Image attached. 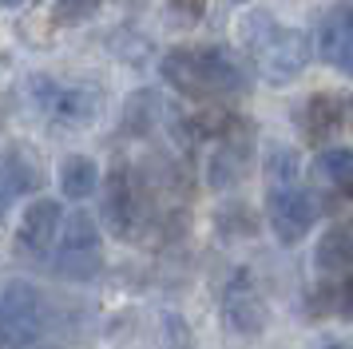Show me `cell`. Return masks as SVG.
I'll use <instances>...</instances> for the list:
<instances>
[{
	"mask_svg": "<svg viewBox=\"0 0 353 349\" xmlns=\"http://www.w3.org/2000/svg\"><path fill=\"white\" fill-rule=\"evenodd\" d=\"M24 4H32V0H4V8H24Z\"/></svg>",
	"mask_w": 353,
	"mask_h": 349,
	"instance_id": "24",
	"label": "cell"
},
{
	"mask_svg": "<svg viewBox=\"0 0 353 349\" xmlns=\"http://www.w3.org/2000/svg\"><path fill=\"white\" fill-rule=\"evenodd\" d=\"M266 226L282 246H298L314 226V199L294 183H278L266 195Z\"/></svg>",
	"mask_w": 353,
	"mask_h": 349,
	"instance_id": "6",
	"label": "cell"
},
{
	"mask_svg": "<svg viewBox=\"0 0 353 349\" xmlns=\"http://www.w3.org/2000/svg\"><path fill=\"white\" fill-rule=\"evenodd\" d=\"M163 349H194L191 330L179 314H163Z\"/></svg>",
	"mask_w": 353,
	"mask_h": 349,
	"instance_id": "20",
	"label": "cell"
},
{
	"mask_svg": "<svg viewBox=\"0 0 353 349\" xmlns=\"http://www.w3.org/2000/svg\"><path fill=\"white\" fill-rule=\"evenodd\" d=\"M250 151H254V127L226 115L223 131H219V147L210 151V163H207V183L214 190L239 187L246 167H250Z\"/></svg>",
	"mask_w": 353,
	"mask_h": 349,
	"instance_id": "5",
	"label": "cell"
},
{
	"mask_svg": "<svg viewBox=\"0 0 353 349\" xmlns=\"http://www.w3.org/2000/svg\"><path fill=\"white\" fill-rule=\"evenodd\" d=\"M60 250L64 254H99V222L88 210H76L72 219H64Z\"/></svg>",
	"mask_w": 353,
	"mask_h": 349,
	"instance_id": "16",
	"label": "cell"
},
{
	"mask_svg": "<svg viewBox=\"0 0 353 349\" xmlns=\"http://www.w3.org/2000/svg\"><path fill=\"white\" fill-rule=\"evenodd\" d=\"M64 230V210L52 199H36L24 206V219H20V242L28 250H48L52 242Z\"/></svg>",
	"mask_w": 353,
	"mask_h": 349,
	"instance_id": "12",
	"label": "cell"
},
{
	"mask_svg": "<svg viewBox=\"0 0 353 349\" xmlns=\"http://www.w3.org/2000/svg\"><path fill=\"white\" fill-rule=\"evenodd\" d=\"M155 115H159V95L139 92V95H131L123 123L131 127V135H143V131H151V127H155Z\"/></svg>",
	"mask_w": 353,
	"mask_h": 349,
	"instance_id": "18",
	"label": "cell"
},
{
	"mask_svg": "<svg viewBox=\"0 0 353 349\" xmlns=\"http://www.w3.org/2000/svg\"><path fill=\"white\" fill-rule=\"evenodd\" d=\"M314 262L325 274H345V270H353V219L325 226V235L314 246Z\"/></svg>",
	"mask_w": 353,
	"mask_h": 349,
	"instance_id": "13",
	"label": "cell"
},
{
	"mask_svg": "<svg viewBox=\"0 0 353 349\" xmlns=\"http://www.w3.org/2000/svg\"><path fill=\"white\" fill-rule=\"evenodd\" d=\"M239 4H246V0H239Z\"/></svg>",
	"mask_w": 353,
	"mask_h": 349,
	"instance_id": "25",
	"label": "cell"
},
{
	"mask_svg": "<svg viewBox=\"0 0 353 349\" xmlns=\"http://www.w3.org/2000/svg\"><path fill=\"white\" fill-rule=\"evenodd\" d=\"M0 330H4V346L24 349L48 330V306L44 294L28 282H8L4 298H0Z\"/></svg>",
	"mask_w": 353,
	"mask_h": 349,
	"instance_id": "4",
	"label": "cell"
},
{
	"mask_svg": "<svg viewBox=\"0 0 353 349\" xmlns=\"http://www.w3.org/2000/svg\"><path fill=\"white\" fill-rule=\"evenodd\" d=\"M32 103L52 127L80 131L99 119V92L83 83H56V79H32Z\"/></svg>",
	"mask_w": 353,
	"mask_h": 349,
	"instance_id": "3",
	"label": "cell"
},
{
	"mask_svg": "<svg viewBox=\"0 0 353 349\" xmlns=\"http://www.w3.org/2000/svg\"><path fill=\"white\" fill-rule=\"evenodd\" d=\"M167 16L175 28H194L203 20V0H171L167 4Z\"/></svg>",
	"mask_w": 353,
	"mask_h": 349,
	"instance_id": "21",
	"label": "cell"
},
{
	"mask_svg": "<svg viewBox=\"0 0 353 349\" xmlns=\"http://www.w3.org/2000/svg\"><path fill=\"white\" fill-rule=\"evenodd\" d=\"M60 190L68 199H92L99 190V167L88 155H68L60 167Z\"/></svg>",
	"mask_w": 353,
	"mask_h": 349,
	"instance_id": "15",
	"label": "cell"
},
{
	"mask_svg": "<svg viewBox=\"0 0 353 349\" xmlns=\"http://www.w3.org/2000/svg\"><path fill=\"white\" fill-rule=\"evenodd\" d=\"M318 52L341 76H353V4H337L318 28Z\"/></svg>",
	"mask_w": 353,
	"mask_h": 349,
	"instance_id": "10",
	"label": "cell"
},
{
	"mask_svg": "<svg viewBox=\"0 0 353 349\" xmlns=\"http://www.w3.org/2000/svg\"><path fill=\"white\" fill-rule=\"evenodd\" d=\"M298 119H302V131L305 139H330L337 127L350 119V95H337V92H314L310 99L302 103L298 111Z\"/></svg>",
	"mask_w": 353,
	"mask_h": 349,
	"instance_id": "11",
	"label": "cell"
},
{
	"mask_svg": "<svg viewBox=\"0 0 353 349\" xmlns=\"http://www.w3.org/2000/svg\"><path fill=\"white\" fill-rule=\"evenodd\" d=\"M314 171H318L341 199H353V147H325V151L314 159Z\"/></svg>",
	"mask_w": 353,
	"mask_h": 349,
	"instance_id": "14",
	"label": "cell"
},
{
	"mask_svg": "<svg viewBox=\"0 0 353 349\" xmlns=\"http://www.w3.org/2000/svg\"><path fill=\"white\" fill-rule=\"evenodd\" d=\"M266 174H270V187L278 183H294V174H298V155H294V147H270V159H266Z\"/></svg>",
	"mask_w": 353,
	"mask_h": 349,
	"instance_id": "19",
	"label": "cell"
},
{
	"mask_svg": "<svg viewBox=\"0 0 353 349\" xmlns=\"http://www.w3.org/2000/svg\"><path fill=\"white\" fill-rule=\"evenodd\" d=\"M0 179H4V206H12L20 195H36L44 187L40 151L28 147V143H8L4 147V163H0Z\"/></svg>",
	"mask_w": 353,
	"mask_h": 349,
	"instance_id": "9",
	"label": "cell"
},
{
	"mask_svg": "<svg viewBox=\"0 0 353 349\" xmlns=\"http://www.w3.org/2000/svg\"><path fill=\"white\" fill-rule=\"evenodd\" d=\"M112 4H119V8H131V12H135V8H143V4H151V0H112Z\"/></svg>",
	"mask_w": 353,
	"mask_h": 349,
	"instance_id": "23",
	"label": "cell"
},
{
	"mask_svg": "<svg viewBox=\"0 0 353 349\" xmlns=\"http://www.w3.org/2000/svg\"><path fill=\"white\" fill-rule=\"evenodd\" d=\"M219 306H223L226 326H230L234 333H242V337H254V333H262V330H266V321H270V306H266V298H262L258 282L246 274V270H234V274L226 278Z\"/></svg>",
	"mask_w": 353,
	"mask_h": 349,
	"instance_id": "7",
	"label": "cell"
},
{
	"mask_svg": "<svg viewBox=\"0 0 353 349\" xmlns=\"http://www.w3.org/2000/svg\"><path fill=\"white\" fill-rule=\"evenodd\" d=\"M334 298H337V310H345V314H353V274L345 278V282L334 290Z\"/></svg>",
	"mask_w": 353,
	"mask_h": 349,
	"instance_id": "22",
	"label": "cell"
},
{
	"mask_svg": "<svg viewBox=\"0 0 353 349\" xmlns=\"http://www.w3.org/2000/svg\"><path fill=\"white\" fill-rule=\"evenodd\" d=\"M139 219H143V190L135 183V174L119 163L103 183V226L115 238H135Z\"/></svg>",
	"mask_w": 353,
	"mask_h": 349,
	"instance_id": "8",
	"label": "cell"
},
{
	"mask_svg": "<svg viewBox=\"0 0 353 349\" xmlns=\"http://www.w3.org/2000/svg\"><path fill=\"white\" fill-rule=\"evenodd\" d=\"M163 79L175 88L183 99H226V95L246 92V63L230 48H171L159 63Z\"/></svg>",
	"mask_w": 353,
	"mask_h": 349,
	"instance_id": "1",
	"label": "cell"
},
{
	"mask_svg": "<svg viewBox=\"0 0 353 349\" xmlns=\"http://www.w3.org/2000/svg\"><path fill=\"white\" fill-rule=\"evenodd\" d=\"M242 44L250 52L258 76L266 83H274V88L294 83L314 60L310 36L302 28H278L266 12H254L242 20Z\"/></svg>",
	"mask_w": 353,
	"mask_h": 349,
	"instance_id": "2",
	"label": "cell"
},
{
	"mask_svg": "<svg viewBox=\"0 0 353 349\" xmlns=\"http://www.w3.org/2000/svg\"><path fill=\"white\" fill-rule=\"evenodd\" d=\"M99 12V0H52V24L60 28H80Z\"/></svg>",
	"mask_w": 353,
	"mask_h": 349,
	"instance_id": "17",
	"label": "cell"
}]
</instances>
